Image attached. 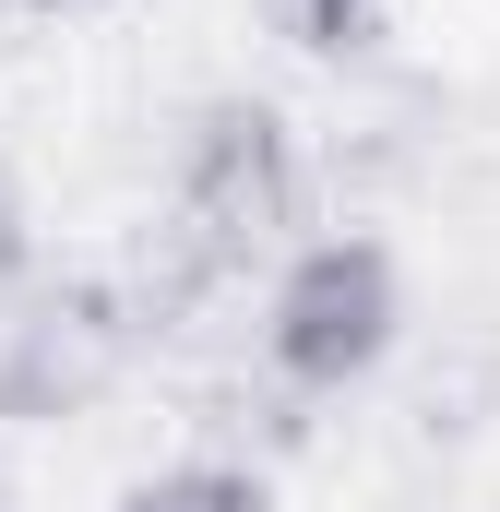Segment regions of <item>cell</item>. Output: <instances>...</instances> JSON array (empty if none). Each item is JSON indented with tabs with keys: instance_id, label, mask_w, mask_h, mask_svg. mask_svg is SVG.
I'll return each mask as SVG.
<instances>
[{
	"instance_id": "6",
	"label": "cell",
	"mask_w": 500,
	"mask_h": 512,
	"mask_svg": "<svg viewBox=\"0 0 500 512\" xmlns=\"http://www.w3.org/2000/svg\"><path fill=\"white\" fill-rule=\"evenodd\" d=\"M24 251H36V239H24V191H12V167H0V286L24 274Z\"/></svg>"
},
{
	"instance_id": "7",
	"label": "cell",
	"mask_w": 500,
	"mask_h": 512,
	"mask_svg": "<svg viewBox=\"0 0 500 512\" xmlns=\"http://www.w3.org/2000/svg\"><path fill=\"white\" fill-rule=\"evenodd\" d=\"M36 12H84V0H36Z\"/></svg>"
},
{
	"instance_id": "2",
	"label": "cell",
	"mask_w": 500,
	"mask_h": 512,
	"mask_svg": "<svg viewBox=\"0 0 500 512\" xmlns=\"http://www.w3.org/2000/svg\"><path fill=\"white\" fill-rule=\"evenodd\" d=\"M405 334V286L381 239H310V251L274 274V310H262V358L286 393H346L370 382Z\"/></svg>"
},
{
	"instance_id": "1",
	"label": "cell",
	"mask_w": 500,
	"mask_h": 512,
	"mask_svg": "<svg viewBox=\"0 0 500 512\" xmlns=\"http://www.w3.org/2000/svg\"><path fill=\"white\" fill-rule=\"evenodd\" d=\"M179 274H239L298 227V131L274 120L262 96H215L191 143H179Z\"/></svg>"
},
{
	"instance_id": "4",
	"label": "cell",
	"mask_w": 500,
	"mask_h": 512,
	"mask_svg": "<svg viewBox=\"0 0 500 512\" xmlns=\"http://www.w3.org/2000/svg\"><path fill=\"white\" fill-rule=\"evenodd\" d=\"M262 12V36H286L298 60H358L381 36V0H250Z\"/></svg>"
},
{
	"instance_id": "5",
	"label": "cell",
	"mask_w": 500,
	"mask_h": 512,
	"mask_svg": "<svg viewBox=\"0 0 500 512\" xmlns=\"http://www.w3.org/2000/svg\"><path fill=\"white\" fill-rule=\"evenodd\" d=\"M120 512H274L262 501V477L250 465H215V453H191V465H155Z\"/></svg>"
},
{
	"instance_id": "3",
	"label": "cell",
	"mask_w": 500,
	"mask_h": 512,
	"mask_svg": "<svg viewBox=\"0 0 500 512\" xmlns=\"http://www.w3.org/2000/svg\"><path fill=\"white\" fill-rule=\"evenodd\" d=\"M131 346H143V322H131V298H108V286L36 298L0 334V417H84L131 370Z\"/></svg>"
}]
</instances>
